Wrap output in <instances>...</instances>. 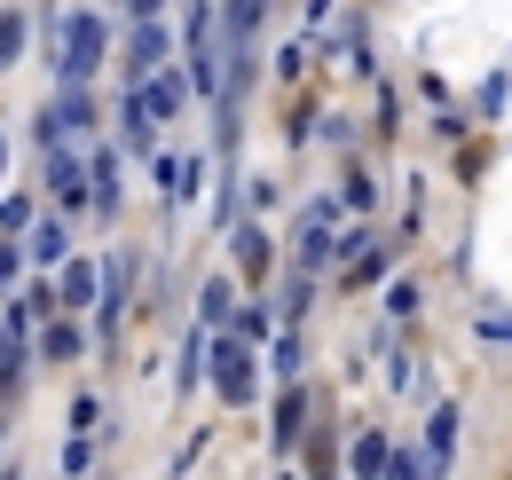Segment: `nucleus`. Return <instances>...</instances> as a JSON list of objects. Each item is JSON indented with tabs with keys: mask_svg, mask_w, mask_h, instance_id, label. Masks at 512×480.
<instances>
[{
	"mask_svg": "<svg viewBox=\"0 0 512 480\" xmlns=\"http://www.w3.org/2000/svg\"><path fill=\"white\" fill-rule=\"evenodd\" d=\"M481 339H497V347H512V315H481Z\"/></svg>",
	"mask_w": 512,
	"mask_h": 480,
	"instance_id": "5",
	"label": "nucleus"
},
{
	"mask_svg": "<svg viewBox=\"0 0 512 480\" xmlns=\"http://www.w3.org/2000/svg\"><path fill=\"white\" fill-rule=\"evenodd\" d=\"M103 48V24L95 16H71V48H64V79H87V63Z\"/></svg>",
	"mask_w": 512,
	"mask_h": 480,
	"instance_id": "1",
	"label": "nucleus"
},
{
	"mask_svg": "<svg viewBox=\"0 0 512 480\" xmlns=\"http://www.w3.org/2000/svg\"><path fill=\"white\" fill-rule=\"evenodd\" d=\"M253 24H260V0H229V32L253 40Z\"/></svg>",
	"mask_w": 512,
	"mask_h": 480,
	"instance_id": "3",
	"label": "nucleus"
},
{
	"mask_svg": "<svg viewBox=\"0 0 512 480\" xmlns=\"http://www.w3.org/2000/svg\"><path fill=\"white\" fill-rule=\"evenodd\" d=\"M174 103H182V87H174V79H158V87L142 95V111H174Z\"/></svg>",
	"mask_w": 512,
	"mask_h": 480,
	"instance_id": "4",
	"label": "nucleus"
},
{
	"mask_svg": "<svg viewBox=\"0 0 512 480\" xmlns=\"http://www.w3.org/2000/svg\"><path fill=\"white\" fill-rule=\"evenodd\" d=\"M221 394H229V402H253V370H245L237 347H221Z\"/></svg>",
	"mask_w": 512,
	"mask_h": 480,
	"instance_id": "2",
	"label": "nucleus"
},
{
	"mask_svg": "<svg viewBox=\"0 0 512 480\" xmlns=\"http://www.w3.org/2000/svg\"><path fill=\"white\" fill-rule=\"evenodd\" d=\"M8 276H16V252H8V244H0V284H8Z\"/></svg>",
	"mask_w": 512,
	"mask_h": 480,
	"instance_id": "6",
	"label": "nucleus"
}]
</instances>
